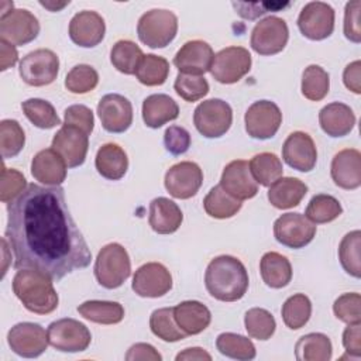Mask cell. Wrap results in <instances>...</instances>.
<instances>
[{
    "mask_svg": "<svg viewBox=\"0 0 361 361\" xmlns=\"http://www.w3.org/2000/svg\"><path fill=\"white\" fill-rule=\"evenodd\" d=\"M6 238L17 269H38L55 281L89 267L92 261L61 186L31 183L10 202Z\"/></svg>",
    "mask_w": 361,
    "mask_h": 361,
    "instance_id": "1",
    "label": "cell"
},
{
    "mask_svg": "<svg viewBox=\"0 0 361 361\" xmlns=\"http://www.w3.org/2000/svg\"><path fill=\"white\" fill-rule=\"evenodd\" d=\"M248 272L244 264L231 255L213 258L204 272V286L210 296L221 302H235L248 289Z\"/></svg>",
    "mask_w": 361,
    "mask_h": 361,
    "instance_id": "2",
    "label": "cell"
},
{
    "mask_svg": "<svg viewBox=\"0 0 361 361\" xmlns=\"http://www.w3.org/2000/svg\"><path fill=\"white\" fill-rule=\"evenodd\" d=\"M13 290L24 307L32 313L48 314L58 307L59 299L52 278L38 269H18L13 278Z\"/></svg>",
    "mask_w": 361,
    "mask_h": 361,
    "instance_id": "3",
    "label": "cell"
},
{
    "mask_svg": "<svg viewBox=\"0 0 361 361\" xmlns=\"http://www.w3.org/2000/svg\"><path fill=\"white\" fill-rule=\"evenodd\" d=\"M131 274V261L127 250L118 243L104 245L94 261V276L106 289H116Z\"/></svg>",
    "mask_w": 361,
    "mask_h": 361,
    "instance_id": "4",
    "label": "cell"
},
{
    "mask_svg": "<svg viewBox=\"0 0 361 361\" xmlns=\"http://www.w3.org/2000/svg\"><path fill=\"white\" fill-rule=\"evenodd\" d=\"M178 32V17L164 8H154L144 13L137 24L140 41L149 48H165Z\"/></svg>",
    "mask_w": 361,
    "mask_h": 361,
    "instance_id": "5",
    "label": "cell"
},
{
    "mask_svg": "<svg viewBox=\"0 0 361 361\" xmlns=\"http://www.w3.org/2000/svg\"><path fill=\"white\" fill-rule=\"evenodd\" d=\"M233 123V110L221 99H209L202 102L193 113L196 130L206 138H219L224 135Z\"/></svg>",
    "mask_w": 361,
    "mask_h": 361,
    "instance_id": "6",
    "label": "cell"
},
{
    "mask_svg": "<svg viewBox=\"0 0 361 361\" xmlns=\"http://www.w3.org/2000/svg\"><path fill=\"white\" fill-rule=\"evenodd\" d=\"M59 71L58 55L47 48L35 49L20 61L18 72L21 79L30 86H47L51 85Z\"/></svg>",
    "mask_w": 361,
    "mask_h": 361,
    "instance_id": "7",
    "label": "cell"
},
{
    "mask_svg": "<svg viewBox=\"0 0 361 361\" xmlns=\"http://www.w3.org/2000/svg\"><path fill=\"white\" fill-rule=\"evenodd\" d=\"M49 344L62 353H80L85 351L92 341L89 329L71 317L59 319L48 326Z\"/></svg>",
    "mask_w": 361,
    "mask_h": 361,
    "instance_id": "8",
    "label": "cell"
},
{
    "mask_svg": "<svg viewBox=\"0 0 361 361\" xmlns=\"http://www.w3.org/2000/svg\"><path fill=\"white\" fill-rule=\"evenodd\" d=\"M288 38L289 30L286 21L276 16H269L254 25L250 45L259 55H275L286 47Z\"/></svg>",
    "mask_w": 361,
    "mask_h": 361,
    "instance_id": "9",
    "label": "cell"
},
{
    "mask_svg": "<svg viewBox=\"0 0 361 361\" xmlns=\"http://www.w3.org/2000/svg\"><path fill=\"white\" fill-rule=\"evenodd\" d=\"M251 54L243 47H227L214 55L210 73L224 85L238 82L251 69Z\"/></svg>",
    "mask_w": 361,
    "mask_h": 361,
    "instance_id": "10",
    "label": "cell"
},
{
    "mask_svg": "<svg viewBox=\"0 0 361 361\" xmlns=\"http://www.w3.org/2000/svg\"><path fill=\"white\" fill-rule=\"evenodd\" d=\"M39 34L37 17L25 8H13L0 17V39L21 47L34 41Z\"/></svg>",
    "mask_w": 361,
    "mask_h": 361,
    "instance_id": "11",
    "label": "cell"
},
{
    "mask_svg": "<svg viewBox=\"0 0 361 361\" xmlns=\"http://www.w3.org/2000/svg\"><path fill=\"white\" fill-rule=\"evenodd\" d=\"M245 131L255 140L272 138L281 127L282 113L271 100L254 102L244 116Z\"/></svg>",
    "mask_w": 361,
    "mask_h": 361,
    "instance_id": "12",
    "label": "cell"
},
{
    "mask_svg": "<svg viewBox=\"0 0 361 361\" xmlns=\"http://www.w3.org/2000/svg\"><path fill=\"white\" fill-rule=\"evenodd\" d=\"M276 241L288 248H303L316 235V226L300 213H285L274 223Z\"/></svg>",
    "mask_w": 361,
    "mask_h": 361,
    "instance_id": "13",
    "label": "cell"
},
{
    "mask_svg": "<svg viewBox=\"0 0 361 361\" xmlns=\"http://www.w3.org/2000/svg\"><path fill=\"white\" fill-rule=\"evenodd\" d=\"M10 348L20 357H39L48 347V333L38 323L23 322L13 326L7 334Z\"/></svg>",
    "mask_w": 361,
    "mask_h": 361,
    "instance_id": "14",
    "label": "cell"
},
{
    "mask_svg": "<svg viewBox=\"0 0 361 361\" xmlns=\"http://www.w3.org/2000/svg\"><path fill=\"white\" fill-rule=\"evenodd\" d=\"M298 27L312 41H322L330 37L334 30L333 7L323 1L307 3L298 17Z\"/></svg>",
    "mask_w": 361,
    "mask_h": 361,
    "instance_id": "15",
    "label": "cell"
},
{
    "mask_svg": "<svg viewBox=\"0 0 361 361\" xmlns=\"http://www.w3.org/2000/svg\"><path fill=\"white\" fill-rule=\"evenodd\" d=\"M164 183L171 196L176 199H189L199 192L203 183V172L197 164L182 161L166 171Z\"/></svg>",
    "mask_w": 361,
    "mask_h": 361,
    "instance_id": "16",
    "label": "cell"
},
{
    "mask_svg": "<svg viewBox=\"0 0 361 361\" xmlns=\"http://www.w3.org/2000/svg\"><path fill=\"white\" fill-rule=\"evenodd\" d=\"M51 147L63 158L68 168H76L86 159L89 135L79 127L63 124L54 135Z\"/></svg>",
    "mask_w": 361,
    "mask_h": 361,
    "instance_id": "17",
    "label": "cell"
},
{
    "mask_svg": "<svg viewBox=\"0 0 361 361\" xmlns=\"http://www.w3.org/2000/svg\"><path fill=\"white\" fill-rule=\"evenodd\" d=\"M131 288L141 298H161L171 290L172 276L165 265L147 262L135 271Z\"/></svg>",
    "mask_w": 361,
    "mask_h": 361,
    "instance_id": "18",
    "label": "cell"
},
{
    "mask_svg": "<svg viewBox=\"0 0 361 361\" xmlns=\"http://www.w3.org/2000/svg\"><path fill=\"white\" fill-rule=\"evenodd\" d=\"M97 114L103 128L114 134L127 131L133 123V106L118 93L104 94L97 104Z\"/></svg>",
    "mask_w": 361,
    "mask_h": 361,
    "instance_id": "19",
    "label": "cell"
},
{
    "mask_svg": "<svg viewBox=\"0 0 361 361\" xmlns=\"http://www.w3.org/2000/svg\"><path fill=\"white\" fill-rule=\"evenodd\" d=\"M213 59L212 47L202 39H193L180 47L173 56V65L179 69V73L202 76L210 71Z\"/></svg>",
    "mask_w": 361,
    "mask_h": 361,
    "instance_id": "20",
    "label": "cell"
},
{
    "mask_svg": "<svg viewBox=\"0 0 361 361\" xmlns=\"http://www.w3.org/2000/svg\"><path fill=\"white\" fill-rule=\"evenodd\" d=\"M282 158L293 169L309 172L317 161V149L313 138L303 131H295L288 135L282 145Z\"/></svg>",
    "mask_w": 361,
    "mask_h": 361,
    "instance_id": "21",
    "label": "cell"
},
{
    "mask_svg": "<svg viewBox=\"0 0 361 361\" xmlns=\"http://www.w3.org/2000/svg\"><path fill=\"white\" fill-rule=\"evenodd\" d=\"M220 186L238 200L251 199L258 193V183L251 175L248 162L244 159H234L224 166Z\"/></svg>",
    "mask_w": 361,
    "mask_h": 361,
    "instance_id": "22",
    "label": "cell"
},
{
    "mask_svg": "<svg viewBox=\"0 0 361 361\" xmlns=\"http://www.w3.org/2000/svg\"><path fill=\"white\" fill-rule=\"evenodd\" d=\"M106 32V24L103 17L92 10H83L76 13L69 23L71 39L83 48H93L99 45Z\"/></svg>",
    "mask_w": 361,
    "mask_h": 361,
    "instance_id": "23",
    "label": "cell"
},
{
    "mask_svg": "<svg viewBox=\"0 0 361 361\" xmlns=\"http://www.w3.org/2000/svg\"><path fill=\"white\" fill-rule=\"evenodd\" d=\"M330 175L333 182L347 190L361 185V154L358 149L345 148L337 152L331 161Z\"/></svg>",
    "mask_w": 361,
    "mask_h": 361,
    "instance_id": "24",
    "label": "cell"
},
{
    "mask_svg": "<svg viewBox=\"0 0 361 361\" xmlns=\"http://www.w3.org/2000/svg\"><path fill=\"white\" fill-rule=\"evenodd\" d=\"M31 175L48 186H59L66 178V164L52 148L37 152L31 162Z\"/></svg>",
    "mask_w": 361,
    "mask_h": 361,
    "instance_id": "25",
    "label": "cell"
},
{
    "mask_svg": "<svg viewBox=\"0 0 361 361\" xmlns=\"http://www.w3.org/2000/svg\"><path fill=\"white\" fill-rule=\"evenodd\" d=\"M182 220V210L173 200L161 196L149 203L148 221L155 233L172 234L180 227Z\"/></svg>",
    "mask_w": 361,
    "mask_h": 361,
    "instance_id": "26",
    "label": "cell"
},
{
    "mask_svg": "<svg viewBox=\"0 0 361 361\" xmlns=\"http://www.w3.org/2000/svg\"><path fill=\"white\" fill-rule=\"evenodd\" d=\"M319 123L327 135L344 137L354 128L355 114L350 106L340 102H333L320 110Z\"/></svg>",
    "mask_w": 361,
    "mask_h": 361,
    "instance_id": "27",
    "label": "cell"
},
{
    "mask_svg": "<svg viewBox=\"0 0 361 361\" xmlns=\"http://www.w3.org/2000/svg\"><path fill=\"white\" fill-rule=\"evenodd\" d=\"M173 317L188 336L202 333L212 322L210 310L197 300H185L176 305L173 307Z\"/></svg>",
    "mask_w": 361,
    "mask_h": 361,
    "instance_id": "28",
    "label": "cell"
},
{
    "mask_svg": "<svg viewBox=\"0 0 361 361\" xmlns=\"http://www.w3.org/2000/svg\"><path fill=\"white\" fill-rule=\"evenodd\" d=\"M178 116L179 107L168 94H151L142 102V120L149 128H159L168 121L178 118Z\"/></svg>",
    "mask_w": 361,
    "mask_h": 361,
    "instance_id": "29",
    "label": "cell"
},
{
    "mask_svg": "<svg viewBox=\"0 0 361 361\" xmlns=\"http://www.w3.org/2000/svg\"><path fill=\"white\" fill-rule=\"evenodd\" d=\"M94 165L103 178L109 180H118L128 169V158L120 145L107 142L99 148Z\"/></svg>",
    "mask_w": 361,
    "mask_h": 361,
    "instance_id": "30",
    "label": "cell"
},
{
    "mask_svg": "<svg viewBox=\"0 0 361 361\" xmlns=\"http://www.w3.org/2000/svg\"><path fill=\"white\" fill-rule=\"evenodd\" d=\"M307 193V185L298 178H279L269 190L268 200L276 209H290L298 206Z\"/></svg>",
    "mask_w": 361,
    "mask_h": 361,
    "instance_id": "31",
    "label": "cell"
},
{
    "mask_svg": "<svg viewBox=\"0 0 361 361\" xmlns=\"http://www.w3.org/2000/svg\"><path fill=\"white\" fill-rule=\"evenodd\" d=\"M261 278L267 286L274 289L285 288L292 279V267L286 257L279 252H265L259 261Z\"/></svg>",
    "mask_w": 361,
    "mask_h": 361,
    "instance_id": "32",
    "label": "cell"
},
{
    "mask_svg": "<svg viewBox=\"0 0 361 361\" xmlns=\"http://www.w3.org/2000/svg\"><path fill=\"white\" fill-rule=\"evenodd\" d=\"M331 354V341L323 333L305 334L295 344V357L299 361H329Z\"/></svg>",
    "mask_w": 361,
    "mask_h": 361,
    "instance_id": "33",
    "label": "cell"
},
{
    "mask_svg": "<svg viewBox=\"0 0 361 361\" xmlns=\"http://www.w3.org/2000/svg\"><path fill=\"white\" fill-rule=\"evenodd\" d=\"M82 317L99 324H116L124 319V307L118 302L86 300L78 306Z\"/></svg>",
    "mask_w": 361,
    "mask_h": 361,
    "instance_id": "34",
    "label": "cell"
},
{
    "mask_svg": "<svg viewBox=\"0 0 361 361\" xmlns=\"http://www.w3.org/2000/svg\"><path fill=\"white\" fill-rule=\"evenodd\" d=\"M241 200L230 196L220 185L212 188L203 199L204 212L214 219H230L241 209Z\"/></svg>",
    "mask_w": 361,
    "mask_h": 361,
    "instance_id": "35",
    "label": "cell"
},
{
    "mask_svg": "<svg viewBox=\"0 0 361 361\" xmlns=\"http://www.w3.org/2000/svg\"><path fill=\"white\" fill-rule=\"evenodd\" d=\"M252 178L262 186H271L276 179L282 178L283 168L281 159L272 152H261L248 162Z\"/></svg>",
    "mask_w": 361,
    "mask_h": 361,
    "instance_id": "36",
    "label": "cell"
},
{
    "mask_svg": "<svg viewBox=\"0 0 361 361\" xmlns=\"http://www.w3.org/2000/svg\"><path fill=\"white\" fill-rule=\"evenodd\" d=\"M142 56L144 54L141 48L130 39L117 41L110 51V61L113 66L124 75H135Z\"/></svg>",
    "mask_w": 361,
    "mask_h": 361,
    "instance_id": "37",
    "label": "cell"
},
{
    "mask_svg": "<svg viewBox=\"0 0 361 361\" xmlns=\"http://www.w3.org/2000/svg\"><path fill=\"white\" fill-rule=\"evenodd\" d=\"M149 329L161 340L175 343L188 337L173 317V307L157 309L149 316Z\"/></svg>",
    "mask_w": 361,
    "mask_h": 361,
    "instance_id": "38",
    "label": "cell"
},
{
    "mask_svg": "<svg viewBox=\"0 0 361 361\" xmlns=\"http://www.w3.org/2000/svg\"><path fill=\"white\" fill-rule=\"evenodd\" d=\"M169 75V62L159 55L147 54L142 56L135 76L140 83L145 86H159L164 85Z\"/></svg>",
    "mask_w": 361,
    "mask_h": 361,
    "instance_id": "39",
    "label": "cell"
},
{
    "mask_svg": "<svg viewBox=\"0 0 361 361\" xmlns=\"http://www.w3.org/2000/svg\"><path fill=\"white\" fill-rule=\"evenodd\" d=\"M343 213L340 202L331 195H316L310 199L305 217L313 224H323L336 220Z\"/></svg>",
    "mask_w": 361,
    "mask_h": 361,
    "instance_id": "40",
    "label": "cell"
},
{
    "mask_svg": "<svg viewBox=\"0 0 361 361\" xmlns=\"http://www.w3.org/2000/svg\"><path fill=\"white\" fill-rule=\"evenodd\" d=\"M216 347L217 350L233 360H240V361H248L255 358V345L252 341L241 334L235 333H221L219 334L216 340Z\"/></svg>",
    "mask_w": 361,
    "mask_h": 361,
    "instance_id": "41",
    "label": "cell"
},
{
    "mask_svg": "<svg viewBox=\"0 0 361 361\" xmlns=\"http://www.w3.org/2000/svg\"><path fill=\"white\" fill-rule=\"evenodd\" d=\"M302 94L312 100L319 102L324 99L330 89V76L319 65H309L302 73Z\"/></svg>",
    "mask_w": 361,
    "mask_h": 361,
    "instance_id": "42",
    "label": "cell"
},
{
    "mask_svg": "<svg viewBox=\"0 0 361 361\" xmlns=\"http://www.w3.org/2000/svg\"><path fill=\"white\" fill-rule=\"evenodd\" d=\"M312 303L303 293L289 296L282 305V320L292 330L302 329L310 319Z\"/></svg>",
    "mask_w": 361,
    "mask_h": 361,
    "instance_id": "43",
    "label": "cell"
},
{
    "mask_svg": "<svg viewBox=\"0 0 361 361\" xmlns=\"http://www.w3.org/2000/svg\"><path fill=\"white\" fill-rule=\"evenodd\" d=\"M360 248H361V231L360 230L347 233L338 245L340 264L344 268V271L354 278L361 276Z\"/></svg>",
    "mask_w": 361,
    "mask_h": 361,
    "instance_id": "44",
    "label": "cell"
},
{
    "mask_svg": "<svg viewBox=\"0 0 361 361\" xmlns=\"http://www.w3.org/2000/svg\"><path fill=\"white\" fill-rule=\"evenodd\" d=\"M21 109L25 117L38 128L49 130L61 124L54 106L42 99H28L23 102Z\"/></svg>",
    "mask_w": 361,
    "mask_h": 361,
    "instance_id": "45",
    "label": "cell"
},
{
    "mask_svg": "<svg viewBox=\"0 0 361 361\" xmlns=\"http://www.w3.org/2000/svg\"><path fill=\"white\" fill-rule=\"evenodd\" d=\"M245 330L250 337L257 340H268L276 329L274 316L262 307H252L244 316Z\"/></svg>",
    "mask_w": 361,
    "mask_h": 361,
    "instance_id": "46",
    "label": "cell"
},
{
    "mask_svg": "<svg viewBox=\"0 0 361 361\" xmlns=\"http://www.w3.org/2000/svg\"><path fill=\"white\" fill-rule=\"evenodd\" d=\"M99 83V73L97 71L86 63H80L73 66L66 78H65V87L75 94H85L92 92Z\"/></svg>",
    "mask_w": 361,
    "mask_h": 361,
    "instance_id": "47",
    "label": "cell"
},
{
    "mask_svg": "<svg viewBox=\"0 0 361 361\" xmlns=\"http://www.w3.org/2000/svg\"><path fill=\"white\" fill-rule=\"evenodd\" d=\"M25 135L18 121L6 118L0 123V147L3 158H13L23 149Z\"/></svg>",
    "mask_w": 361,
    "mask_h": 361,
    "instance_id": "48",
    "label": "cell"
},
{
    "mask_svg": "<svg viewBox=\"0 0 361 361\" xmlns=\"http://www.w3.org/2000/svg\"><path fill=\"white\" fill-rule=\"evenodd\" d=\"M175 92L186 102H197L209 93V83L203 76L179 73L173 83Z\"/></svg>",
    "mask_w": 361,
    "mask_h": 361,
    "instance_id": "49",
    "label": "cell"
},
{
    "mask_svg": "<svg viewBox=\"0 0 361 361\" xmlns=\"http://www.w3.org/2000/svg\"><path fill=\"white\" fill-rule=\"evenodd\" d=\"M334 316L347 323H361V296L357 292L344 293L334 300L333 305Z\"/></svg>",
    "mask_w": 361,
    "mask_h": 361,
    "instance_id": "50",
    "label": "cell"
},
{
    "mask_svg": "<svg viewBox=\"0 0 361 361\" xmlns=\"http://www.w3.org/2000/svg\"><path fill=\"white\" fill-rule=\"evenodd\" d=\"M25 178L21 172L16 169H8L3 165L1 169V189H0V199L3 203H10L16 197H18L24 189L27 188Z\"/></svg>",
    "mask_w": 361,
    "mask_h": 361,
    "instance_id": "51",
    "label": "cell"
},
{
    "mask_svg": "<svg viewBox=\"0 0 361 361\" xmlns=\"http://www.w3.org/2000/svg\"><path fill=\"white\" fill-rule=\"evenodd\" d=\"M164 145L172 155H182L190 147V134L180 126H169L164 134Z\"/></svg>",
    "mask_w": 361,
    "mask_h": 361,
    "instance_id": "52",
    "label": "cell"
},
{
    "mask_svg": "<svg viewBox=\"0 0 361 361\" xmlns=\"http://www.w3.org/2000/svg\"><path fill=\"white\" fill-rule=\"evenodd\" d=\"M63 124L79 127L87 135H90L94 127V117L89 107L83 104H72L65 110Z\"/></svg>",
    "mask_w": 361,
    "mask_h": 361,
    "instance_id": "53",
    "label": "cell"
},
{
    "mask_svg": "<svg viewBox=\"0 0 361 361\" xmlns=\"http://www.w3.org/2000/svg\"><path fill=\"white\" fill-rule=\"evenodd\" d=\"M360 13H361V1L353 0L345 4L344 10V35L351 42L358 44L361 41V23H360Z\"/></svg>",
    "mask_w": 361,
    "mask_h": 361,
    "instance_id": "54",
    "label": "cell"
},
{
    "mask_svg": "<svg viewBox=\"0 0 361 361\" xmlns=\"http://www.w3.org/2000/svg\"><path fill=\"white\" fill-rule=\"evenodd\" d=\"M343 345L351 357H361V323H353L344 329Z\"/></svg>",
    "mask_w": 361,
    "mask_h": 361,
    "instance_id": "55",
    "label": "cell"
},
{
    "mask_svg": "<svg viewBox=\"0 0 361 361\" xmlns=\"http://www.w3.org/2000/svg\"><path fill=\"white\" fill-rule=\"evenodd\" d=\"M127 361H137V360H151V361H161L162 357L161 354L152 347L151 344L147 343H137L131 345L126 354Z\"/></svg>",
    "mask_w": 361,
    "mask_h": 361,
    "instance_id": "56",
    "label": "cell"
},
{
    "mask_svg": "<svg viewBox=\"0 0 361 361\" xmlns=\"http://www.w3.org/2000/svg\"><path fill=\"white\" fill-rule=\"evenodd\" d=\"M343 82L348 90L355 94L361 93V62L354 61L348 63L343 72Z\"/></svg>",
    "mask_w": 361,
    "mask_h": 361,
    "instance_id": "57",
    "label": "cell"
},
{
    "mask_svg": "<svg viewBox=\"0 0 361 361\" xmlns=\"http://www.w3.org/2000/svg\"><path fill=\"white\" fill-rule=\"evenodd\" d=\"M0 52H1V58H0V69L1 71H7L8 68L14 66L17 59H18V52L16 49V45L0 39Z\"/></svg>",
    "mask_w": 361,
    "mask_h": 361,
    "instance_id": "58",
    "label": "cell"
},
{
    "mask_svg": "<svg viewBox=\"0 0 361 361\" xmlns=\"http://www.w3.org/2000/svg\"><path fill=\"white\" fill-rule=\"evenodd\" d=\"M180 360H197V361L207 360V361H210L212 355L200 347H192V348H185L182 353H179L176 355V361H180Z\"/></svg>",
    "mask_w": 361,
    "mask_h": 361,
    "instance_id": "59",
    "label": "cell"
},
{
    "mask_svg": "<svg viewBox=\"0 0 361 361\" xmlns=\"http://www.w3.org/2000/svg\"><path fill=\"white\" fill-rule=\"evenodd\" d=\"M39 4L41 6H44V7H47V8H49L51 11H58L59 8H62V7H65L66 4H69V1H63L62 4H59V6H55V4H52V3H47V1H39Z\"/></svg>",
    "mask_w": 361,
    "mask_h": 361,
    "instance_id": "60",
    "label": "cell"
}]
</instances>
